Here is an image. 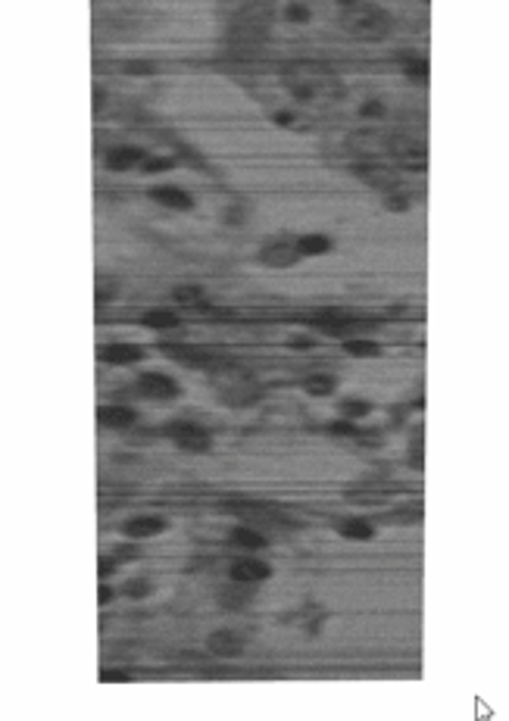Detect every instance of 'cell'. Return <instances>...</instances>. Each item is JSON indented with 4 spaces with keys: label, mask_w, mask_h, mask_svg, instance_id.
<instances>
[{
    "label": "cell",
    "mask_w": 509,
    "mask_h": 721,
    "mask_svg": "<svg viewBox=\"0 0 509 721\" xmlns=\"http://www.w3.org/2000/svg\"><path fill=\"white\" fill-rule=\"evenodd\" d=\"M341 26L347 35L359 38V41H381L394 31V16L363 0L359 6H350V10L341 13Z\"/></svg>",
    "instance_id": "obj_1"
},
{
    "label": "cell",
    "mask_w": 509,
    "mask_h": 721,
    "mask_svg": "<svg viewBox=\"0 0 509 721\" xmlns=\"http://www.w3.org/2000/svg\"><path fill=\"white\" fill-rule=\"evenodd\" d=\"M163 434L185 453H209L213 450V437L200 425H194V422H169Z\"/></svg>",
    "instance_id": "obj_2"
},
{
    "label": "cell",
    "mask_w": 509,
    "mask_h": 721,
    "mask_svg": "<svg viewBox=\"0 0 509 721\" xmlns=\"http://www.w3.org/2000/svg\"><path fill=\"white\" fill-rule=\"evenodd\" d=\"M303 256L297 250V238H272L260 247V263L269 269H291Z\"/></svg>",
    "instance_id": "obj_3"
},
{
    "label": "cell",
    "mask_w": 509,
    "mask_h": 721,
    "mask_svg": "<svg viewBox=\"0 0 509 721\" xmlns=\"http://www.w3.org/2000/svg\"><path fill=\"white\" fill-rule=\"evenodd\" d=\"M138 394L147 397V400H156V403H172L178 394H182V387L175 384V378H169V375H160V372H144L138 378Z\"/></svg>",
    "instance_id": "obj_4"
},
{
    "label": "cell",
    "mask_w": 509,
    "mask_h": 721,
    "mask_svg": "<svg viewBox=\"0 0 509 721\" xmlns=\"http://www.w3.org/2000/svg\"><path fill=\"white\" fill-rule=\"evenodd\" d=\"M147 197L166 209H175V213H191L194 209V194L178 185H153L150 191H147Z\"/></svg>",
    "instance_id": "obj_5"
},
{
    "label": "cell",
    "mask_w": 509,
    "mask_h": 721,
    "mask_svg": "<svg viewBox=\"0 0 509 721\" xmlns=\"http://www.w3.org/2000/svg\"><path fill=\"white\" fill-rule=\"evenodd\" d=\"M231 581H244V584H263L272 578V568L266 566L263 559H253V556H244V559H234L229 566Z\"/></svg>",
    "instance_id": "obj_6"
},
{
    "label": "cell",
    "mask_w": 509,
    "mask_h": 721,
    "mask_svg": "<svg viewBox=\"0 0 509 721\" xmlns=\"http://www.w3.org/2000/svg\"><path fill=\"white\" fill-rule=\"evenodd\" d=\"M207 649L219 659H238L244 653V637L234 634L231 628H222V631H213L207 637Z\"/></svg>",
    "instance_id": "obj_7"
},
{
    "label": "cell",
    "mask_w": 509,
    "mask_h": 721,
    "mask_svg": "<svg viewBox=\"0 0 509 721\" xmlns=\"http://www.w3.org/2000/svg\"><path fill=\"white\" fill-rule=\"evenodd\" d=\"M144 160H147V150L131 147V144H119V147H109V150H106L104 166L109 172H128V169H138Z\"/></svg>",
    "instance_id": "obj_8"
},
{
    "label": "cell",
    "mask_w": 509,
    "mask_h": 721,
    "mask_svg": "<svg viewBox=\"0 0 509 721\" xmlns=\"http://www.w3.org/2000/svg\"><path fill=\"white\" fill-rule=\"evenodd\" d=\"M147 353L144 347H138V343H106V347H100V359L109 365H131V363H141Z\"/></svg>",
    "instance_id": "obj_9"
},
{
    "label": "cell",
    "mask_w": 509,
    "mask_h": 721,
    "mask_svg": "<svg viewBox=\"0 0 509 721\" xmlns=\"http://www.w3.org/2000/svg\"><path fill=\"white\" fill-rule=\"evenodd\" d=\"M97 422H100L104 428L125 431V428H135L138 412L128 409V406H100V409H97Z\"/></svg>",
    "instance_id": "obj_10"
},
{
    "label": "cell",
    "mask_w": 509,
    "mask_h": 721,
    "mask_svg": "<svg viewBox=\"0 0 509 721\" xmlns=\"http://www.w3.org/2000/svg\"><path fill=\"white\" fill-rule=\"evenodd\" d=\"M166 531V519L160 515H141V519H131L122 524V534L131 537V540H141V537H156Z\"/></svg>",
    "instance_id": "obj_11"
},
{
    "label": "cell",
    "mask_w": 509,
    "mask_h": 721,
    "mask_svg": "<svg viewBox=\"0 0 509 721\" xmlns=\"http://www.w3.org/2000/svg\"><path fill=\"white\" fill-rule=\"evenodd\" d=\"M297 250H300L303 260H310V256H325V253H332L334 250V241L328 238V234H319V231L300 234V238H297Z\"/></svg>",
    "instance_id": "obj_12"
},
{
    "label": "cell",
    "mask_w": 509,
    "mask_h": 721,
    "mask_svg": "<svg viewBox=\"0 0 509 721\" xmlns=\"http://www.w3.org/2000/svg\"><path fill=\"white\" fill-rule=\"evenodd\" d=\"M253 587L256 584H244V581H231V587L219 590V600H222L225 609H244L250 600H253Z\"/></svg>",
    "instance_id": "obj_13"
},
{
    "label": "cell",
    "mask_w": 509,
    "mask_h": 721,
    "mask_svg": "<svg viewBox=\"0 0 509 721\" xmlns=\"http://www.w3.org/2000/svg\"><path fill=\"white\" fill-rule=\"evenodd\" d=\"M141 325L150 328V331H166V328L178 325V316L172 309H147L144 316H141Z\"/></svg>",
    "instance_id": "obj_14"
},
{
    "label": "cell",
    "mask_w": 509,
    "mask_h": 721,
    "mask_svg": "<svg viewBox=\"0 0 509 721\" xmlns=\"http://www.w3.org/2000/svg\"><path fill=\"white\" fill-rule=\"evenodd\" d=\"M303 390H307V394H312V397H328V394H334V390H338V378H334V375H307V378H303Z\"/></svg>",
    "instance_id": "obj_15"
},
{
    "label": "cell",
    "mask_w": 509,
    "mask_h": 721,
    "mask_svg": "<svg viewBox=\"0 0 509 721\" xmlns=\"http://www.w3.org/2000/svg\"><path fill=\"white\" fill-rule=\"evenodd\" d=\"M229 537H231L234 546H244V550H263L266 546V537L256 528H247V524H238Z\"/></svg>",
    "instance_id": "obj_16"
},
{
    "label": "cell",
    "mask_w": 509,
    "mask_h": 721,
    "mask_svg": "<svg viewBox=\"0 0 509 721\" xmlns=\"http://www.w3.org/2000/svg\"><path fill=\"white\" fill-rule=\"evenodd\" d=\"M338 531H341V537H347V540H372V537H375V528H372L369 522H363V519H347V522H341Z\"/></svg>",
    "instance_id": "obj_17"
},
{
    "label": "cell",
    "mask_w": 509,
    "mask_h": 721,
    "mask_svg": "<svg viewBox=\"0 0 509 721\" xmlns=\"http://www.w3.org/2000/svg\"><path fill=\"white\" fill-rule=\"evenodd\" d=\"M344 350H347L350 356H356V359H375V356H381V343L366 341V338H350V341H344Z\"/></svg>",
    "instance_id": "obj_18"
},
{
    "label": "cell",
    "mask_w": 509,
    "mask_h": 721,
    "mask_svg": "<svg viewBox=\"0 0 509 721\" xmlns=\"http://www.w3.org/2000/svg\"><path fill=\"white\" fill-rule=\"evenodd\" d=\"M403 75L412 84H428V60L425 57H410L403 60Z\"/></svg>",
    "instance_id": "obj_19"
},
{
    "label": "cell",
    "mask_w": 509,
    "mask_h": 721,
    "mask_svg": "<svg viewBox=\"0 0 509 721\" xmlns=\"http://www.w3.org/2000/svg\"><path fill=\"white\" fill-rule=\"evenodd\" d=\"M172 300L182 303V307H194V303L207 300V291H203L200 285H178L175 291H172Z\"/></svg>",
    "instance_id": "obj_20"
},
{
    "label": "cell",
    "mask_w": 509,
    "mask_h": 721,
    "mask_svg": "<svg viewBox=\"0 0 509 721\" xmlns=\"http://www.w3.org/2000/svg\"><path fill=\"white\" fill-rule=\"evenodd\" d=\"M175 166H178L175 156H147V160L138 166V172L141 175H160V172H169Z\"/></svg>",
    "instance_id": "obj_21"
},
{
    "label": "cell",
    "mask_w": 509,
    "mask_h": 721,
    "mask_svg": "<svg viewBox=\"0 0 509 721\" xmlns=\"http://www.w3.org/2000/svg\"><path fill=\"white\" fill-rule=\"evenodd\" d=\"M122 72L131 78H150V75H156V62L153 60H125Z\"/></svg>",
    "instance_id": "obj_22"
},
{
    "label": "cell",
    "mask_w": 509,
    "mask_h": 721,
    "mask_svg": "<svg viewBox=\"0 0 509 721\" xmlns=\"http://www.w3.org/2000/svg\"><path fill=\"white\" fill-rule=\"evenodd\" d=\"M385 207L390 209V213H410V209H412V197H410V191L397 187V191L385 194Z\"/></svg>",
    "instance_id": "obj_23"
},
{
    "label": "cell",
    "mask_w": 509,
    "mask_h": 721,
    "mask_svg": "<svg viewBox=\"0 0 509 721\" xmlns=\"http://www.w3.org/2000/svg\"><path fill=\"white\" fill-rule=\"evenodd\" d=\"M310 6L307 4H297V0H291V4L281 10V19L285 22H310Z\"/></svg>",
    "instance_id": "obj_24"
},
{
    "label": "cell",
    "mask_w": 509,
    "mask_h": 721,
    "mask_svg": "<svg viewBox=\"0 0 509 721\" xmlns=\"http://www.w3.org/2000/svg\"><path fill=\"white\" fill-rule=\"evenodd\" d=\"M341 412L350 415V419H366V415L372 412V403H366V400H347V403H341Z\"/></svg>",
    "instance_id": "obj_25"
},
{
    "label": "cell",
    "mask_w": 509,
    "mask_h": 721,
    "mask_svg": "<svg viewBox=\"0 0 509 721\" xmlns=\"http://www.w3.org/2000/svg\"><path fill=\"white\" fill-rule=\"evenodd\" d=\"M125 593H128L131 600H141L150 593V581H144V578H138V581H128L125 584Z\"/></svg>",
    "instance_id": "obj_26"
},
{
    "label": "cell",
    "mask_w": 509,
    "mask_h": 721,
    "mask_svg": "<svg viewBox=\"0 0 509 721\" xmlns=\"http://www.w3.org/2000/svg\"><path fill=\"white\" fill-rule=\"evenodd\" d=\"M359 116H363V119H381V116H385V104H381V100H369V104L359 106Z\"/></svg>",
    "instance_id": "obj_27"
},
{
    "label": "cell",
    "mask_w": 509,
    "mask_h": 721,
    "mask_svg": "<svg viewBox=\"0 0 509 721\" xmlns=\"http://www.w3.org/2000/svg\"><path fill=\"white\" fill-rule=\"evenodd\" d=\"M385 522H394V524H410V522H419V512H406V509H400V512H394V515H385Z\"/></svg>",
    "instance_id": "obj_28"
},
{
    "label": "cell",
    "mask_w": 509,
    "mask_h": 721,
    "mask_svg": "<svg viewBox=\"0 0 509 721\" xmlns=\"http://www.w3.org/2000/svg\"><path fill=\"white\" fill-rule=\"evenodd\" d=\"M116 550V559L119 562H128V559H138V546H128V544H119V546H113Z\"/></svg>",
    "instance_id": "obj_29"
},
{
    "label": "cell",
    "mask_w": 509,
    "mask_h": 721,
    "mask_svg": "<svg viewBox=\"0 0 509 721\" xmlns=\"http://www.w3.org/2000/svg\"><path fill=\"white\" fill-rule=\"evenodd\" d=\"M328 434H341V437L356 434V425H347V422H334V425H328Z\"/></svg>",
    "instance_id": "obj_30"
},
{
    "label": "cell",
    "mask_w": 509,
    "mask_h": 721,
    "mask_svg": "<svg viewBox=\"0 0 509 721\" xmlns=\"http://www.w3.org/2000/svg\"><path fill=\"white\" fill-rule=\"evenodd\" d=\"M116 562H119V559H106V556L97 562V571H100V578H104V581H106V578L116 571Z\"/></svg>",
    "instance_id": "obj_31"
},
{
    "label": "cell",
    "mask_w": 509,
    "mask_h": 721,
    "mask_svg": "<svg viewBox=\"0 0 509 721\" xmlns=\"http://www.w3.org/2000/svg\"><path fill=\"white\" fill-rule=\"evenodd\" d=\"M272 122L281 125V128H291V125H294V116H291V113H275V116H272Z\"/></svg>",
    "instance_id": "obj_32"
},
{
    "label": "cell",
    "mask_w": 509,
    "mask_h": 721,
    "mask_svg": "<svg viewBox=\"0 0 509 721\" xmlns=\"http://www.w3.org/2000/svg\"><path fill=\"white\" fill-rule=\"evenodd\" d=\"M97 602H100V606H109V602H113V590H109V587H100V590H97Z\"/></svg>",
    "instance_id": "obj_33"
},
{
    "label": "cell",
    "mask_w": 509,
    "mask_h": 721,
    "mask_svg": "<svg viewBox=\"0 0 509 721\" xmlns=\"http://www.w3.org/2000/svg\"><path fill=\"white\" fill-rule=\"evenodd\" d=\"M100 681L106 684V681H128V678H125L122 671H104V675H100Z\"/></svg>",
    "instance_id": "obj_34"
},
{
    "label": "cell",
    "mask_w": 509,
    "mask_h": 721,
    "mask_svg": "<svg viewBox=\"0 0 509 721\" xmlns=\"http://www.w3.org/2000/svg\"><path fill=\"white\" fill-rule=\"evenodd\" d=\"M338 4H341V10H350V6H359L363 0H338Z\"/></svg>",
    "instance_id": "obj_35"
},
{
    "label": "cell",
    "mask_w": 509,
    "mask_h": 721,
    "mask_svg": "<svg viewBox=\"0 0 509 721\" xmlns=\"http://www.w3.org/2000/svg\"><path fill=\"white\" fill-rule=\"evenodd\" d=\"M291 343H294V347H312V341H310V338H294Z\"/></svg>",
    "instance_id": "obj_36"
},
{
    "label": "cell",
    "mask_w": 509,
    "mask_h": 721,
    "mask_svg": "<svg viewBox=\"0 0 509 721\" xmlns=\"http://www.w3.org/2000/svg\"><path fill=\"white\" fill-rule=\"evenodd\" d=\"M422 4H432V0H422Z\"/></svg>",
    "instance_id": "obj_37"
}]
</instances>
